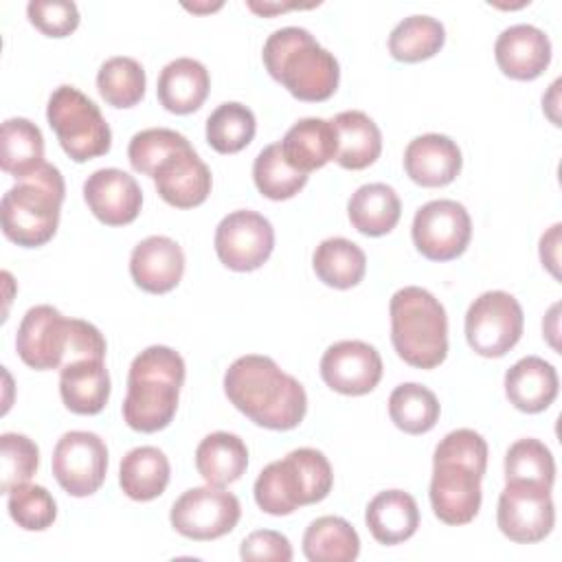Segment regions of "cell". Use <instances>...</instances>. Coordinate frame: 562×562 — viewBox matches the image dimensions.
I'll list each match as a JSON object with an SVG mask.
<instances>
[{"mask_svg": "<svg viewBox=\"0 0 562 562\" xmlns=\"http://www.w3.org/2000/svg\"><path fill=\"white\" fill-rule=\"evenodd\" d=\"M224 393L239 413L270 430H292L307 413L303 384L270 356L237 358L224 373Z\"/></svg>", "mask_w": 562, "mask_h": 562, "instance_id": "6da1fadb", "label": "cell"}, {"mask_svg": "<svg viewBox=\"0 0 562 562\" xmlns=\"http://www.w3.org/2000/svg\"><path fill=\"white\" fill-rule=\"evenodd\" d=\"M184 373V360L176 349L165 345L143 349L127 373V395L121 408L125 424L138 432L167 428L178 411Z\"/></svg>", "mask_w": 562, "mask_h": 562, "instance_id": "7a4b0ae2", "label": "cell"}, {"mask_svg": "<svg viewBox=\"0 0 562 562\" xmlns=\"http://www.w3.org/2000/svg\"><path fill=\"white\" fill-rule=\"evenodd\" d=\"M261 59L270 77L299 101H327L340 81L336 57L301 26H283L268 35Z\"/></svg>", "mask_w": 562, "mask_h": 562, "instance_id": "3957f363", "label": "cell"}, {"mask_svg": "<svg viewBox=\"0 0 562 562\" xmlns=\"http://www.w3.org/2000/svg\"><path fill=\"white\" fill-rule=\"evenodd\" d=\"M64 195V176L50 162L18 180L0 202L4 237L22 248H37L50 241L57 233Z\"/></svg>", "mask_w": 562, "mask_h": 562, "instance_id": "277c9868", "label": "cell"}, {"mask_svg": "<svg viewBox=\"0 0 562 562\" xmlns=\"http://www.w3.org/2000/svg\"><path fill=\"white\" fill-rule=\"evenodd\" d=\"M391 342L395 353L415 369H435L448 356V316L439 299L419 285L391 296Z\"/></svg>", "mask_w": 562, "mask_h": 562, "instance_id": "5b68a950", "label": "cell"}, {"mask_svg": "<svg viewBox=\"0 0 562 562\" xmlns=\"http://www.w3.org/2000/svg\"><path fill=\"white\" fill-rule=\"evenodd\" d=\"M334 485L327 457L316 448H296L268 463L255 481V503L270 516H288L303 505L321 503Z\"/></svg>", "mask_w": 562, "mask_h": 562, "instance_id": "8992f818", "label": "cell"}, {"mask_svg": "<svg viewBox=\"0 0 562 562\" xmlns=\"http://www.w3.org/2000/svg\"><path fill=\"white\" fill-rule=\"evenodd\" d=\"M46 119L70 160L86 162L110 151V125L99 105L75 86H59L53 90L46 105Z\"/></svg>", "mask_w": 562, "mask_h": 562, "instance_id": "52a82bcc", "label": "cell"}, {"mask_svg": "<svg viewBox=\"0 0 562 562\" xmlns=\"http://www.w3.org/2000/svg\"><path fill=\"white\" fill-rule=\"evenodd\" d=\"M522 307L509 292L490 290L476 296L465 312V340L483 358H501L522 336Z\"/></svg>", "mask_w": 562, "mask_h": 562, "instance_id": "ba28073f", "label": "cell"}, {"mask_svg": "<svg viewBox=\"0 0 562 562\" xmlns=\"http://www.w3.org/2000/svg\"><path fill=\"white\" fill-rule=\"evenodd\" d=\"M75 321L53 305H35L20 321L15 349L20 360L37 371L61 369L72 353Z\"/></svg>", "mask_w": 562, "mask_h": 562, "instance_id": "9c48e42d", "label": "cell"}, {"mask_svg": "<svg viewBox=\"0 0 562 562\" xmlns=\"http://www.w3.org/2000/svg\"><path fill=\"white\" fill-rule=\"evenodd\" d=\"M241 516V505L235 494L215 485L191 487L182 492L171 512V527L189 540H215L235 529Z\"/></svg>", "mask_w": 562, "mask_h": 562, "instance_id": "30bf717a", "label": "cell"}, {"mask_svg": "<svg viewBox=\"0 0 562 562\" xmlns=\"http://www.w3.org/2000/svg\"><path fill=\"white\" fill-rule=\"evenodd\" d=\"M496 522L512 542L533 544L544 540L555 525L551 490L527 481H507L498 496Z\"/></svg>", "mask_w": 562, "mask_h": 562, "instance_id": "8fae6325", "label": "cell"}, {"mask_svg": "<svg viewBox=\"0 0 562 562\" xmlns=\"http://www.w3.org/2000/svg\"><path fill=\"white\" fill-rule=\"evenodd\" d=\"M411 235L426 259L450 261L465 252L472 237V220L457 200H430L417 209Z\"/></svg>", "mask_w": 562, "mask_h": 562, "instance_id": "7c38bea8", "label": "cell"}, {"mask_svg": "<svg viewBox=\"0 0 562 562\" xmlns=\"http://www.w3.org/2000/svg\"><path fill=\"white\" fill-rule=\"evenodd\" d=\"M53 474L59 487L77 498L94 494L108 474V446L97 432L70 430L53 450Z\"/></svg>", "mask_w": 562, "mask_h": 562, "instance_id": "4fadbf2b", "label": "cell"}, {"mask_svg": "<svg viewBox=\"0 0 562 562\" xmlns=\"http://www.w3.org/2000/svg\"><path fill=\"white\" fill-rule=\"evenodd\" d=\"M274 248V228L257 211H233L215 228L217 259L235 272L261 268Z\"/></svg>", "mask_w": 562, "mask_h": 562, "instance_id": "5bb4252c", "label": "cell"}, {"mask_svg": "<svg viewBox=\"0 0 562 562\" xmlns=\"http://www.w3.org/2000/svg\"><path fill=\"white\" fill-rule=\"evenodd\" d=\"M481 479L476 470L457 461H432L430 507L446 525H468L481 509Z\"/></svg>", "mask_w": 562, "mask_h": 562, "instance_id": "9a60e30c", "label": "cell"}, {"mask_svg": "<svg viewBox=\"0 0 562 562\" xmlns=\"http://www.w3.org/2000/svg\"><path fill=\"white\" fill-rule=\"evenodd\" d=\"M321 378L336 393L367 395L382 380V358L369 342L340 340L325 349Z\"/></svg>", "mask_w": 562, "mask_h": 562, "instance_id": "2e32d148", "label": "cell"}, {"mask_svg": "<svg viewBox=\"0 0 562 562\" xmlns=\"http://www.w3.org/2000/svg\"><path fill=\"white\" fill-rule=\"evenodd\" d=\"M83 200L99 222L108 226H125L138 217L143 191L127 171L105 167L86 178Z\"/></svg>", "mask_w": 562, "mask_h": 562, "instance_id": "e0dca14e", "label": "cell"}, {"mask_svg": "<svg viewBox=\"0 0 562 562\" xmlns=\"http://www.w3.org/2000/svg\"><path fill=\"white\" fill-rule=\"evenodd\" d=\"M158 195L176 209L200 206L211 193V169L195 154L191 143L167 156L154 171Z\"/></svg>", "mask_w": 562, "mask_h": 562, "instance_id": "ac0fdd59", "label": "cell"}, {"mask_svg": "<svg viewBox=\"0 0 562 562\" xmlns=\"http://www.w3.org/2000/svg\"><path fill=\"white\" fill-rule=\"evenodd\" d=\"M130 274L140 290L149 294H167L184 274V252L171 237H145L130 255Z\"/></svg>", "mask_w": 562, "mask_h": 562, "instance_id": "d6986e66", "label": "cell"}, {"mask_svg": "<svg viewBox=\"0 0 562 562\" xmlns=\"http://www.w3.org/2000/svg\"><path fill=\"white\" fill-rule=\"evenodd\" d=\"M494 57L505 77L531 81L547 70L551 42L547 33L533 24H514L496 37Z\"/></svg>", "mask_w": 562, "mask_h": 562, "instance_id": "ffe728a7", "label": "cell"}, {"mask_svg": "<svg viewBox=\"0 0 562 562\" xmlns=\"http://www.w3.org/2000/svg\"><path fill=\"white\" fill-rule=\"evenodd\" d=\"M459 145L446 134H422L404 149L406 176L419 187H446L461 171Z\"/></svg>", "mask_w": 562, "mask_h": 562, "instance_id": "44dd1931", "label": "cell"}, {"mask_svg": "<svg viewBox=\"0 0 562 562\" xmlns=\"http://www.w3.org/2000/svg\"><path fill=\"white\" fill-rule=\"evenodd\" d=\"M560 380L551 362L540 356H525L505 373V395L522 413H542L558 397Z\"/></svg>", "mask_w": 562, "mask_h": 562, "instance_id": "7402d4cb", "label": "cell"}, {"mask_svg": "<svg viewBox=\"0 0 562 562\" xmlns=\"http://www.w3.org/2000/svg\"><path fill=\"white\" fill-rule=\"evenodd\" d=\"M211 90V77L202 61L193 57H178L169 61L156 83L160 105L173 114H191L202 108Z\"/></svg>", "mask_w": 562, "mask_h": 562, "instance_id": "603a6c76", "label": "cell"}, {"mask_svg": "<svg viewBox=\"0 0 562 562\" xmlns=\"http://www.w3.org/2000/svg\"><path fill=\"white\" fill-rule=\"evenodd\" d=\"M59 395L75 415H97L110 400V373L103 360L86 358L59 369Z\"/></svg>", "mask_w": 562, "mask_h": 562, "instance_id": "cb8c5ba5", "label": "cell"}, {"mask_svg": "<svg viewBox=\"0 0 562 562\" xmlns=\"http://www.w3.org/2000/svg\"><path fill=\"white\" fill-rule=\"evenodd\" d=\"M336 132V162L342 169H364L380 158L382 132L375 121L360 110H345L331 119Z\"/></svg>", "mask_w": 562, "mask_h": 562, "instance_id": "d4e9b609", "label": "cell"}, {"mask_svg": "<svg viewBox=\"0 0 562 562\" xmlns=\"http://www.w3.org/2000/svg\"><path fill=\"white\" fill-rule=\"evenodd\" d=\"M364 520L380 544H400L415 536L419 527V507L408 492L384 490L369 501Z\"/></svg>", "mask_w": 562, "mask_h": 562, "instance_id": "484cf974", "label": "cell"}, {"mask_svg": "<svg viewBox=\"0 0 562 562\" xmlns=\"http://www.w3.org/2000/svg\"><path fill=\"white\" fill-rule=\"evenodd\" d=\"M281 151L285 160L303 173L325 167L329 160L336 158V132L331 121L316 116L296 121L285 132L281 140Z\"/></svg>", "mask_w": 562, "mask_h": 562, "instance_id": "4316f807", "label": "cell"}, {"mask_svg": "<svg viewBox=\"0 0 562 562\" xmlns=\"http://www.w3.org/2000/svg\"><path fill=\"white\" fill-rule=\"evenodd\" d=\"M347 213L351 226L367 237H382L391 233L402 215V202L393 187L384 182H371L358 187L349 202Z\"/></svg>", "mask_w": 562, "mask_h": 562, "instance_id": "83f0119b", "label": "cell"}, {"mask_svg": "<svg viewBox=\"0 0 562 562\" xmlns=\"http://www.w3.org/2000/svg\"><path fill=\"white\" fill-rule=\"evenodd\" d=\"M171 476V465L167 454L156 446L132 448L119 468V483L127 498L132 501H154L158 498Z\"/></svg>", "mask_w": 562, "mask_h": 562, "instance_id": "f1b7e54d", "label": "cell"}, {"mask_svg": "<svg viewBox=\"0 0 562 562\" xmlns=\"http://www.w3.org/2000/svg\"><path fill=\"white\" fill-rule=\"evenodd\" d=\"M195 468L209 485L226 487L246 472L248 448L244 439L233 432H211L195 448Z\"/></svg>", "mask_w": 562, "mask_h": 562, "instance_id": "f546056e", "label": "cell"}, {"mask_svg": "<svg viewBox=\"0 0 562 562\" xmlns=\"http://www.w3.org/2000/svg\"><path fill=\"white\" fill-rule=\"evenodd\" d=\"M44 136L29 119H7L0 130V167L22 180L44 165Z\"/></svg>", "mask_w": 562, "mask_h": 562, "instance_id": "4dcf8cb0", "label": "cell"}, {"mask_svg": "<svg viewBox=\"0 0 562 562\" xmlns=\"http://www.w3.org/2000/svg\"><path fill=\"white\" fill-rule=\"evenodd\" d=\"M312 266L316 277L325 285L336 290H349L364 279L367 255L351 239L327 237L316 246L312 255Z\"/></svg>", "mask_w": 562, "mask_h": 562, "instance_id": "1f68e13d", "label": "cell"}, {"mask_svg": "<svg viewBox=\"0 0 562 562\" xmlns=\"http://www.w3.org/2000/svg\"><path fill=\"white\" fill-rule=\"evenodd\" d=\"M303 553L310 562H353L360 553V536L345 518L321 516L303 533Z\"/></svg>", "mask_w": 562, "mask_h": 562, "instance_id": "d6a6232c", "label": "cell"}, {"mask_svg": "<svg viewBox=\"0 0 562 562\" xmlns=\"http://www.w3.org/2000/svg\"><path fill=\"white\" fill-rule=\"evenodd\" d=\"M446 42V29L437 18L408 15L389 35V53L404 64L435 57Z\"/></svg>", "mask_w": 562, "mask_h": 562, "instance_id": "836d02e7", "label": "cell"}, {"mask_svg": "<svg viewBox=\"0 0 562 562\" xmlns=\"http://www.w3.org/2000/svg\"><path fill=\"white\" fill-rule=\"evenodd\" d=\"M439 413L441 406L437 395L424 384L404 382L389 395V417L408 435H424L432 430L439 422Z\"/></svg>", "mask_w": 562, "mask_h": 562, "instance_id": "e575fe53", "label": "cell"}, {"mask_svg": "<svg viewBox=\"0 0 562 562\" xmlns=\"http://www.w3.org/2000/svg\"><path fill=\"white\" fill-rule=\"evenodd\" d=\"M257 132L255 114L248 105L226 101L206 119V143L217 154H237L250 145Z\"/></svg>", "mask_w": 562, "mask_h": 562, "instance_id": "d590c367", "label": "cell"}, {"mask_svg": "<svg viewBox=\"0 0 562 562\" xmlns=\"http://www.w3.org/2000/svg\"><path fill=\"white\" fill-rule=\"evenodd\" d=\"M147 77L134 57H110L101 64L97 88L103 101L112 108H134L145 97Z\"/></svg>", "mask_w": 562, "mask_h": 562, "instance_id": "8d00e7d4", "label": "cell"}, {"mask_svg": "<svg viewBox=\"0 0 562 562\" xmlns=\"http://www.w3.org/2000/svg\"><path fill=\"white\" fill-rule=\"evenodd\" d=\"M252 180L263 198L279 202L294 198L305 187L307 173L294 169L285 160L281 143H272L257 154L252 162Z\"/></svg>", "mask_w": 562, "mask_h": 562, "instance_id": "74e56055", "label": "cell"}, {"mask_svg": "<svg viewBox=\"0 0 562 562\" xmlns=\"http://www.w3.org/2000/svg\"><path fill=\"white\" fill-rule=\"evenodd\" d=\"M527 481L544 487H553L555 461L551 450L533 437L518 439L505 452V483Z\"/></svg>", "mask_w": 562, "mask_h": 562, "instance_id": "f35d334b", "label": "cell"}, {"mask_svg": "<svg viewBox=\"0 0 562 562\" xmlns=\"http://www.w3.org/2000/svg\"><path fill=\"white\" fill-rule=\"evenodd\" d=\"M187 145H189L187 136H182L176 130L149 127V130H140L132 136L130 145H127V158H130V165L134 171L151 178L156 167L167 156H171L173 151H178Z\"/></svg>", "mask_w": 562, "mask_h": 562, "instance_id": "ab89813d", "label": "cell"}, {"mask_svg": "<svg viewBox=\"0 0 562 562\" xmlns=\"http://www.w3.org/2000/svg\"><path fill=\"white\" fill-rule=\"evenodd\" d=\"M9 516L26 531H44L57 518V503L42 485H18L7 494Z\"/></svg>", "mask_w": 562, "mask_h": 562, "instance_id": "60d3db41", "label": "cell"}, {"mask_svg": "<svg viewBox=\"0 0 562 562\" xmlns=\"http://www.w3.org/2000/svg\"><path fill=\"white\" fill-rule=\"evenodd\" d=\"M0 490L9 494L13 487L24 485L37 472L40 450L33 439L20 432H2L0 437Z\"/></svg>", "mask_w": 562, "mask_h": 562, "instance_id": "b9f144b4", "label": "cell"}, {"mask_svg": "<svg viewBox=\"0 0 562 562\" xmlns=\"http://www.w3.org/2000/svg\"><path fill=\"white\" fill-rule=\"evenodd\" d=\"M432 461H457L476 470L479 474H485L487 441L472 428H457L437 443Z\"/></svg>", "mask_w": 562, "mask_h": 562, "instance_id": "7bdbcfd3", "label": "cell"}, {"mask_svg": "<svg viewBox=\"0 0 562 562\" xmlns=\"http://www.w3.org/2000/svg\"><path fill=\"white\" fill-rule=\"evenodd\" d=\"M29 22L48 37H66L79 26V9L68 0H31Z\"/></svg>", "mask_w": 562, "mask_h": 562, "instance_id": "ee69618b", "label": "cell"}, {"mask_svg": "<svg viewBox=\"0 0 562 562\" xmlns=\"http://www.w3.org/2000/svg\"><path fill=\"white\" fill-rule=\"evenodd\" d=\"M241 560H277L290 562L292 560V544L290 540L274 529H259L252 531L241 540L239 547Z\"/></svg>", "mask_w": 562, "mask_h": 562, "instance_id": "f6af8a7d", "label": "cell"}, {"mask_svg": "<svg viewBox=\"0 0 562 562\" xmlns=\"http://www.w3.org/2000/svg\"><path fill=\"white\" fill-rule=\"evenodd\" d=\"M560 224H553L549 228V233L542 235L540 239V259L542 266H547L551 270L553 277H558V244H560Z\"/></svg>", "mask_w": 562, "mask_h": 562, "instance_id": "bcb514c9", "label": "cell"}, {"mask_svg": "<svg viewBox=\"0 0 562 562\" xmlns=\"http://www.w3.org/2000/svg\"><path fill=\"white\" fill-rule=\"evenodd\" d=\"M248 4V9L250 11H255V13H259V15H272V13H279V11H288V9H296L299 4L296 2H255V0H248L246 2Z\"/></svg>", "mask_w": 562, "mask_h": 562, "instance_id": "7dc6e473", "label": "cell"}, {"mask_svg": "<svg viewBox=\"0 0 562 562\" xmlns=\"http://www.w3.org/2000/svg\"><path fill=\"white\" fill-rule=\"evenodd\" d=\"M189 11H213V9H220L222 7V2H217V4H206V7H198V4H184Z\"/></svg>", "mask_w": 562, "mask_h": 562, "instance_id": "c3c4849f", "label": "cell"}]
</instances>
